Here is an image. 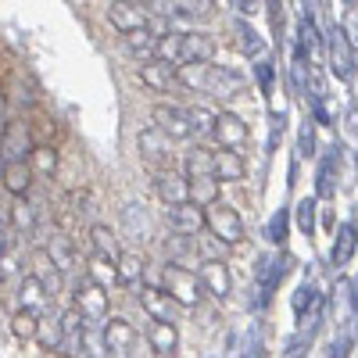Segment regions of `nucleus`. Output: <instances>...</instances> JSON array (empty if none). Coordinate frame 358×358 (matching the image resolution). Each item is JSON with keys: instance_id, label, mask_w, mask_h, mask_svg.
<instances>
[{"instance_id": "obj_22", "label": "nucleus", "mask_w": 358, "mask_h": 358, "mask_svg": "<svg viewBox=\"0 0 358 358\" xmlns=\"http://www.w3.org/2000/svg\"><path fill=\"white\" fill-rule=\"evenodd\" d=\"M126 36V50L133 57H140V62H151V57H158V36L151 33V25L143 29H133V33H122Z\"/></svg>"}, {"instance_id": "obj_7", "label": "nucleus", "mask_w": 358, "mask_h": 358, "mask_svg": "<svg viewBox=\"0 0 358 358\" xmlns=\"http://www.w3.org/2000/svg\"><path fill=\"white\" fill-rule=\"evenodd\" d=\"M33 133H29V122L22 118H11L4 126V136H0V158L4 162H18V158H29L33 155Z\"/></svg>"}, {"instance_id": "obj_47", "label": "nucleus", "mask_w": 358, "mask_h": 358, "mask_svg": "<svg viewBox=\"0 0 358 358\" xmlns=\"http://www.w3.org/2000/svg\"><path fill=\"white\" fill-rule=\"evenodd\" d=\"M194 255V236H183V241H169V258H187Z\"/></svg>"}, {"instance_id": "obj_16", "label": "nucleus", "mask_w": 358, "mask_h": 358, "mask_svg": "<svg viewBox=\"0 0 358 358\" xmlns=\"http://www.w3.org/2000/svg\"><path fill=\"white\" fill-rule=\"evenodd\" d=\"M197 276H201L204 290L212 294L215 301H226V297H229V268H226L219 258H204V262L197 265Z\"/></svg>"}, {"instance_id": "obj_15", "label": "nucleus", "mask_w": 358, "mask_h": 358, "mask_svg": "<svg viewBox=\"0 0 358 358\" xmlns=\"http://www.w3.org/2000/svg\"><path fill=\"white\" fill-rule=\"evenodd\" d=\"M212 136L219 140V147H233V151H241V147L248 143V122L241 115H233V111H222V115H215Z\"/></svg>"}, {"instance_id": "obj_33", "label": "nucleus", "mask_w": 358, "mask_h": 358, "mask_svg": "<svg viewBox=\"0 0 358 358\" xmlns=\"http://www.w3.org/2000/svg\"><path fill=\"white\" fill-rule=\"evenodd\" d=\"M36 341L43 344V351H62V348H65V326H62V319H57V322H47V319H40Z\"/></svg>"}, {"instance_id": "obj_2", "label": "nucleus", "mask_w": 358, "mask_h": 358, "mask_svg": "<svg viewBox=\"0 0 358 358\" xmlns=\"http://www.w3.org/2000/svg\"><path fill=\"white\" fill-rule=\"evenodd\" d=\"M204 219H208V229H212V236L219 244H241L244 241V219L236 215V208L233 204H222V201H212L208 204V212H204Z\"/></svg>"}, {"instance_id": "obj_31", "label": "nucleus", "mask_w": 358, "mask_h": 358, "mask_svg": "<svg viewBox=\"0 0 358 358\" xmlns=\"http://www.w3.org/2000/svg\"><path fill=\"white\" fill-rule=\"evenodd\" d=\"M29 165H33L36 179H50L54 169H57V151H54V147L36 143V147H33V155H29Z\"/></svg>"}, {"instance_id": "obj_27", "label": "nucleus", "mask_w": 358, "mask_h": 358, "mask_svg": "<svg viewBox=\"0 0 358 358\" xmlns=\"http://www.w3.org/2000/svg\"><path fill=\"white\" fill-rule=\"evenodd\" d=\"M33 273L43 280V287L50 290V297L62 294V268H57V262H54L47 251H40V255L33 258Z\"/></svg>"}, {"instance_id": "obj_24", "label": "nucleus", "mask_w": 358, "mask_h": 358, "mask_svg": "<svg viewBox=\"0 0 358 358\" xmlns=\"http://www.w3.org/2000/svg\"><path fill=\"white\" fill-rule=\"evenodd\" d=\"M122 222H126V233L133 236V241H140V244L155 236V226H151V219H147L143 204H126L122 208Z\"/></svg>"}, {"instance_id": "obj_11", "label": "nucleus", "mask_w": 358, "mask_h": 358, "mask_svg": "<svg viewBox=\"0 0 358 358\" xmlns=\"http://www.w3.org/2000/svg\"><path fill=\"white\" fill-rule=\"evenodd\" d=\"M108 22L118 29V33H133V29L151 25V15H147L143 4H133V0H115V4H108Z\"/></svg>"}, {"instance_id": "obj_48", "label": "nucleus", "mask_w": 358, "mask_h": 358, "mask_svg": "<svg viewBox=\"0 0 358 358\" xmlns=\"http://www.w3.org/2000/svg\"><path fill=\"white\" fill-rule=\"evenodd\" d=\"M268 15H273V29L283 25V0H268Z\"/></svg>"}, {"instance_id": "obj_1", "label": "nucleus", "mask_w": 358, "mask_h": 358, "mask_svg": "<svg viewBox=\"0 0 358 358\" xmlns=\"http://www.w3.org/2000/svg\"><path fill=\"white\" fill-rule=\"evenodd\" d=\"M162 287H165L183 308H194V305L201 301V290H204L201 276L194 273V268H187L183 262H176V258H169V262L162 265Z\"/></svg>"}, {"instance_id": "obj_21", "label": "nucleus", "mask_w": 358, "mask_h": 358, "mask_svg": "<svg viewBox=\"0 0 358 358\" xmlns=\"http://www.w3.org/2000/svg\"><path fill=\"white\" fill-rule=\"evenodd\" d=\"M215 40L208 33H179V62H212Z\"/></svg>"}, {"instance_id": "obj_14", "label": "nucleus", "mask_w": 358, "mask_h": 358, "mask_svg": "<svg viewBox=\"0 0 358 358\" xmlns=\"http://www.w3.org/2000/svg\"><path fill=\"white\" fill-rule=\"evenodd\" d=\"M162 15L187 18V22H208L215 15V0H155Z\"/></svg>"}, {"instance_id": "obj_3", "label": "nucleus", "mask_w": 358, "mask_h": 358, "mask_svg": "<svg viewBox=\"0 0 358 358\" xmlns=\"http://www.w3.org/2000/svg\"><path fill=\"white\" fill-rule=\"evenodd\" d=\"M72 308H79L86 322H104L108 319V287H101L97 280L86 276L72 290Z\"/></svg>"}, {"instance_id": "obj_25", "label": "nucleus", "mask_w": 358, "mask_h": 358, "mask_svg": "<svg viewBox=\"0 0 358 358\" xmlns=\"http://www.w3.org/2000/svg\"><path fill=\"white\" fill-rule=\"evenodd\" d=\"M147 341H151V351H155V355H172L176 344H179V334H176L172 319H155V322H151V334H147Z\"/></svg>"}, {"instance_id": "obj_13", "label": "nucleus", "mask_w": 358, "mask_h": 358, "mask_svg": "<svg viewBox=\"0 0 358 358\" xmlns=\"http://www.w3.org/2000/svg\"><path fill=\"white\" fill-rule=\"evenodd\" d=\"M244 86H248V79H244L241 72L212 65V69H208L204 94H212V97H219V101H229V97H236V94H244Z\"/></svg>"}, {"instance_id": "obj_29", "label": "nucleus", "mask_w": 358, "mask_h": 358, "mask_svg": "<svg viewBox=\"0 0 358 358\" xmlns=\"http://www.w3.org/2000/svg\"><path fill=\"white\" fill-rule=\"evenodd\" d=\"M90 280H97L101 287L122 283V276H118V258H108V255L94 251V258H90Z\"/></svg>"}, {"instance_id": "obj_6", "label": "nucleus", "mask_w": 358, "mask_h": 358, "mask_svg": "<svg viewBox=\"0 0 358 358\" xmlns=\"http://www.w3.org/2000/svg\"><path fill=\"white\" fill-rule=\"evenodd\" d=\"M290 258L287 255H280V258H262L258 262V308H265L268 301H273V294H276V287L283 283V276L290 273Z\"/></svg>"}, {"instance_id": "obj_9", "label": "nucleus", "mask_w": 358, "mask_h": 358, "mask_svg": "<svg viewBox=\"0 0 358 358\" xmlns=\"http://www.w3.org/2000/svg\"><path fill=\"white\" fill-rule=\"evenodd\" d=\"M151 118H155V126H158L162 133H169V140H190V136H194L187 108H176V104H158Z\"/></svg>"}, {"instance_id": "obj_19", "label": "nucleus", "mask_w": 358, "mask_h": 358, "mask_svg": "<svg viewBox=\"0 0 358 358\" xmlns=\"http://www.w3.org/2000/svg\"><path fill=\"white\" fill-rule=\"evenodd\" d=\"M155 190L165 204H179V201H190V176H179L169 169L155 172Z\"/></svg>"}, {"instance_id": "obj_17", "label": "nucleus", "mask_w": 358, "mask_h": 358, "mask_svg": "<svg viewBox=\"0 0 358 358\" xmlns=\"http://www.w3.org/2000/svg\"><path fill=\"white\" fill-rule=\"evenodd\" d=\"M50 301H54V297H50V290L43 287V280H40L36 273H29V276H25V280L18 283V308L43 315Z\"/></svg>"}, {"instance_id": "obj_5", "label": "nucleus", "mask_w": 358, "mask_h": 358, "mask_svg": "<svg viewBox=\"0 0 358 358\" xmlns=\"http://www.w3.org/2000/svg\"><path fill=\"white\" fill-rule=\"evenodd\" d=\"M326 50H330V69H334V76L337 79H351L355 76V43L348 40V33H344V25H337L334 22V29H330V40H326Z\"/></svg>"}, {"instance_id": "obj_8", "label": "nucleus", "mask_w": 358, "mask_h": 358, "mask_svg": "<svg viewBox=\"0 0 358 358\" xmlns=\"http://www.w3.org/2000/svg\"><path fill=\"white\" fill-rule=\"evenodd\" d=\"M136 151L143 158V165H151L155 172L169 165V133H162L158 126H147L136 136Z\"/></svg>"}, {"instance_id": "obj_38", "label": "nucleus", "mask_w": 358, "mask_h": 358, "mask_svg": "<svg viewBox=\"0 0 358 358\" xmlns=\"http://www.w3.org/2000/svg\"><path fill=\"white\" fill-rule=\"evenodd\" d=\"M90 244H94L97 255H108V258H118V244H115V233L108 226H94L90 229Z\"/></svg>"}, {"instance_id": "obj_46", "label": "nucleus", "mask_w": 358, "mask_h": 358, "mask_svg": "<svg viewBox=\"0 0 358 358\" xmlns=\"http://www.w3.org/2000/svg\"><path fill=\"white\" fill-rule=\"evenodd\" d=\"M255 76H258L262 94H273V62H258L255 65Z\"/></svg>"}, {"instance_id": "obj_50", "label": "nucleus", "mask_w": 358, "mask_h": 358, "mask_svg": "<svg viewBox=\"0 0 358 358\" xmlns=\"http://www.w3.org/2000/svg\"><path fill=\"white\" fill-rule=\"evenodd\" d=\"M348 133H351V136L358 140V108H355V111L348 115Z\"/></svg>"}, {"instance_id": "obj_12", "label": "nucleus", "mask_w": 358, "mask_h": 358, "mask_svg": "<svg viewBox=\"0 0 358 358\" xmlns=\"http://www.w3.org/2000/svg\"><path fill=\"white\" fill-rule=\"evenodd\" d=\"M140 83L147 90H155V94H169V90L179 83L176 79V65L169 62V57H151V62L140 65Z\"/></svg>"}, {"instance_id": "obj_28", "label": "nucleus", "mask_w": 358, "mask_h": 358, "mask_svg": "<svg viewBox=\"0 0 358 358\" xmlns=\"http://www.w3.org/2000/svg\"><path fill=\"white\" fill-rule=\"evenodd\" d=\"M190 201H197L201 208H208L212 201H219V176H215V172L190 176Z\"/></svg>"}, {"instance_id": "obj_34", "label": "nucleus", "mask_w": 358, "mask_h": 358, "mask_svg": "<svg viewBox=\"0 0 358 358\" xmlns=\"http://www.w3.org/2000/svg\"><path fill=\"white\" fill-rule=\"evenodd\" d=\"M341 147H330V155L322 158V165H319V183H315V190H319V197H334V169H337V162H341Z\"/></svg>"}, {"instance_id": "obj_23", "label": "nucleus", "mask_w": 358, "mask_h": 358, "mask_svg": "<svg viewBox=\"0 0 358 358\" xmlns=\"http://www.w3.org/2000/svg\"><path fill=\"white\" fill-rule=\"evenodd\" d=\"M215 176L222 179V183H241V179H244L241 151H233V147H219V151H215Z\"/></svg>"}, {"instance_id": "obj_41", "label": "nucleus", "mask_w": 358, "mask_h": 358, "mask_svg": "<svg viewBox=\"0 0 358 358\" xmlns=\"http://www.w3.org/2000/svg\"><path fill=\"white\" fill-rule=\"evenodd\" d=\"M47 255L57 262V268H62V273H65V268H72V248L65 244V236H50V244H47Z\"/></svg>"}, {"instance_id": "obj_30", "label": "nucleus", "mask_w": 358, "mask_h": 358, "mask_svg": "<svg viewBox=\"0 0 358 358\" xmlns=\"http://www.w3.org/2000/svg\"><path fill=\"white\" fill-rule=\"evenodd\" d=\"M208 69H212L208 62H183V65L176 69V79L183 83L187 90H201V94H204V86H208Z\"/></svg>"}, {"instance_id": "obj_49", "label": "nucleus", "mask_w": 358, "mask_h": 358, "mask_svg": "<svg viewBox=\"0 0 358 358\" xmlns=\"http://www.w3.org/2000/svg\"><path fill=\"white\" fill-rule=\"evenodd\" d=\"M229 4L241 11V15H255L258 11V0H229Z\"/></svg>"}, {"instance_id": "obj_4", "label": "nucleus", "mask_w": 358, "mask_h": 358, "mask_svg": "<svg viewBox=\"0 0 358 358\" xmlns=\"http://www.w3.org/2000/svg\"><path fill=\"white\" fill-rule=\"evenodd\" d=\"M165 222L176 236H197L208 219H204V208L197 201H179V204H169L165 208Z\"/></svg>"}, {"instance_id": "obj_45", "label": "nucleus", "mask_w": 358, "mask_h": 358, "mask_svg": "<svg viewBox=\"0 0 358 358\" xmlns=\"http://www.w3.org/2000/svg\"><path fill=\"white\" fill-rule=\"evenodd\" d=\"M297 155H301V158L315 155V129H312V122L301 126V136H297Z\"/></svg>"}, {"instance_id": "obj_10", "label": "nucleus", "mask_w": 358, "mask_h": 358, "mask_svg": "<svg viewBox=\"0 0 358 358\" xmlns=\"http://www.w3.org/2000/svg\"><path fill=\"white\" fill-rule=\"evenodd\" d=\"M104 351L108 355H133V348H136V326L129 322V319H108L104 322Z\"/></svg>"}, {"instance_id": "obj_20", "label": "nucleus", "mask_w": 358, "mask_h": 358, "mask_svg": "<svg viewBox=\"0 0 358 358\" xmlns=\"http://www.w3.org/2000/svg\"><path fill=\"white\" fill-rule=\"evenodd\" d=\"M140 305L151 312L155 319H176L179 308H183L165 287H143V290H140Z\"/></svg>"}, {"instance_id": "obj_42", "label": "nucleus", "mask_w": 358, "mask_h": 358, "mask_svg": "<svg viewBox=\"0 0 358 358\" xmlns=\"http://www.w3.org/2000/svg\"><path fill=\"white\" fill-rule=\"evenodd\" d=\"M287 229H290V212H287V208H280V212H276L273 219H268L265 236H268L273 244H283V241H287Z\"/></svg>"}, {"instance_id": "obj_44", "label": "nucleus", "mask_w": 358, "mask_h": 358, "mask_svg": "<svg viewBox=\"0 0 358 358\" xmlns=\"http://www.w3.org/2000/svg\"><path fill=\"white\" fill-rule=\"evenodd\" d=\"M11 222H15L18 229H33V226H36V212H33V204H25V201L11 204Z\"/></svg>"}, {"instance_id": "obj_35", "label": "nucleus", "mask_w": 358, "mask_h": 358, "mask_svg": "<svg viewBox=\"0 0 358 358\" xmlns=\"http://www.w3.org/2000/svg\"><path fill=\"white\" fill-rule=\"evenodd\" d=\"M233 33H236V43H241V50H244L248 57H262V54H265V40L255 33L248 22H236Z\"/></svg>"}, {"instance_id": "obj_43", "label": "nucleus", "mask_w": 358, "mask_h": 358, "mask_svg": "<svg viewBox=\"0 0 358 358\" xmlns=\"http://www.w3.org/2000/svg\"><path fill=\"white\" fill-rule=\"evenodd\" d=\"M297 229H301L305 236H315V201L305 197L301 204H297Z\"/></svg>"}, {"instance_id": "obj_51", "label": "nucleus", "mask_w": 358, "mask_h": 358, "mask_svg": "<svg viewBox=\"0 0 358 358\" xmlns=\"http://www.w3.org/2000/svg\"><path fill=\"white\" fill-rule=\"evenodd\" d=\"M8 244H11V241H8V229H4V222H0V255L8 251Z\"/></svg>"}, {"instance_id": "obj_36", "label": "nucleus", "mask_w": 358, "mask_h": 358, "mask_svg": "<svg viewBox=\"0 0 358 358\" xmlns=\"http://www.w3.org/2000/svg\"><path fill=\"white\" fill-rule=\"evenodd\" d=\"M215 172V151H204V147H194L187 155V176H204Z\"/></svg>"}, {"instance_id": "obj_37", "label": "nucleus", "mask_w": 358, "mask_h": 358, "mask_svg": "<svg viewBox=\"0 0 358 358\" xmlns=\"http://www.w3.org/2000/svg\"><path fill=\"white\" fill-rule=\"evenodd\" d=\"M118 276H122V283H126V287H133V283L143 276V258H140V255H133V251L118 255Z\"/></svg>"}, {"instance_id": "obj_26", "label": "nucleus", "mask_w": 358, "mask_h": 358, "mask_svg": "<svg viewBox=\"0 0 358 358\" xmlns=\"http://www.w3.org/2000/svg\"><path fill=\"white\" fill-rule=\"evenodd\" d=\"M355 248H358V226L355 222H344L337 229V241H334V265L344 268L355 258Z\"/></svg>"}, {"instance_id": "obj_39", "label": "nucleus", "mask_w": 358, "mask_h": 358, "mask_svg": "<svg viewBox=\"0 0 358 358\" xmlns=\"http://www.w3.org/2000/svg\"><path fill=\"white\" fill-rule=\"evenodd\" d=\"M187 115H190V129H194V136H208L215 129V115L208 111V108H187Z\"/></svg>"}, {"instance_id": "obj_32", "label": "nucleus", "mask_w": 358, "mask_h": 358, "mask_svg": "<svg viewBox=\"0 0 358 358\" xmlns=\"http://www.w3.org/2000/svg\"><path fill=\"white\" fill-rule=\"evenodd\" d=\"M40 319H43V315H36V312H25V308H18V312H15V319H11V334H15L18 341H36Z\"/></svg>"}, {"instance_id": "obj_40", "label": "nucleus", "mask_w": 358, "mask_h": 358, "mask_svg": "<svg viewBox=\"0 0 358 358\" xmlns=\"http://www.w3.org/2000/svg\"><path fill=\"white\" fill-rule=\"evenodd\" d=\"M315 301H319L315 287H312V283H301V287H297V294H294V315H297V319H305V312H312Z\"/></svg>"}, {"instance_id": "obj_18", "label": "nucleus", "mask_w": 358, "mask_h": 358, "mask_svg": "<svg viewBox=\"0 0 358 358\" xmlns=\"http://www.w3.org/2000/svg\"><path fill=\"white\" fill-rule=\"evenodd\" d=\"M33 179H36V172H33V165H29V158L4 162V172H0V183H4V190L15 194V197H25L29 190H33Z\"/></svg>"}]
</instances>
